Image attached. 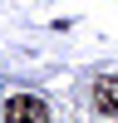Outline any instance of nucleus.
<instances>
[{
	"instance_id": "f257e3e1",
	"label": "nucleus",
	"mask_w": 118,
	"mask_h": 123,
	"mask_svg": "<svg viewBox=\"0 0 118 123\" xmlns=\"http://www.w3.org/2000/svg\"><path fill=\"white\" fill-rule=\"evenodd\" d=\"M5 118L10 123H49V104L35 98V94H15L5 104Z\"/></svg>"
},
{
	"instance_id": "f03ea898",
	"label": "nucleus",
	"mask_w": 118,
	"mask_h": 123,
	"mask_svg": "<svg viewBox=\"0 0 118 123\" xmlns=\"http://www.w3.org/2000/svg\"><path fill=\"white\" fill-rule=\"evenodd\" d=\"M94 113L118 118V74H103V79L94 84Z\"/></svg>"
}]
</instances>
